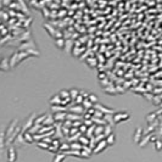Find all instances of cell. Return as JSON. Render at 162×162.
Instances as JSON below:
<instances>
[{
    "label": "cell",
    "mask_w": 162,
    "mask_h": 162,
    "mask_svg": "<svg viewBox=\"0 0 162 162\" xmlns=\"http://www.w3.org/2000/svg\"><path fill=\"white\" fill-rule=\"evenodd\" d=\"M35 118H37V113L33 112V113L28 117V119H27L26 122L23 123V126H22V133H26V132H28V130L32 129V127H33L34 123H35Z\"/></svg>",
    "instance_id": "6da1fadb"
},
{
    "label": "cell",
    "mask_w": 162,
    "mask_h": 162,
    "mask_svg": "<svg viewBox=\"0 0 162 162\" xmlns=\"http://www.w3.org/2000/svg\"><path fill=\"white\" fill-rule=\"evenodd\" d=\"M129 118V113L127 112H116L113 115V122L115 123H119V122H123V121Z\"/></svg>",
    "instance_id": "7a4b0ae2"
},
{
    "label": "cell",
    "mask_w": 162,
    "mask_h": 162,
    "mask_svg": "<svg viewBox=\"0 0 162 162\" xmlns=\"http://www.w3.org/2000/svg\"><path fill=\"white\" fill-rule=\"evenodd\" d=\"M5 144H6V130H5V128H1L0 129V157L3 155Z\"/></svg>",
    "instance_id": "3957f363"
},
{
    "label": "cell",
    "mask_w": 162,
    "mask_h": 162,
    "mask_svg": "<svg viewBox=\"0 0 162 162\" xmlns=\"http://www.w3.org/2000/svg\"><path fill=\"white\" fill-rule=\"evenodd\" d=\"M17 160V151L13 146H10L7 149V162H16Z\"/></svg>",
    "instance_id": "277c9868"
},
{
    "label": "cell",
    "mask_w": 162,
    "mask_h": 162,
    "mask_svg": "<svg viewBox=\"0 0 162 162\" xmlns=\"http://www.w3.org/2000/svg\"><path fill=\"white\" fill-rule=\"evenodd\" d=\"M107 146H109V145H107V143H106V139H104V140L99 141V143H98V146H96V147H94L93 154H100V152H102Z\"/></svg>",
    "instance_id": "5b68a950"
},
{
    "label": "cell",
    "mask_w": 162,
    "mask_h": 162,
    "mask_svg": "<svg viewBox=\"0 0 162 162\" xmlns=\"http://www.w3.org/2000/svg\"><path fill=\"white\" fill-rule=\"evenodd\" d=\"M16 128H17V121H12L11 124L9 126V128L6 129V139H9L12 135L13 132L16 130Z\"/></svg>",
    "instance_id": "8992f818"
},
{
    "label": "cell",
    "mask_w": 162,
    "mask_h": 162,
    "mask_svg": "<svg viewBox=\"0 0 162 162\" xmlns=\"http://www.w3.org/2000/svg\"><path fill=\"white\" fill-rule=\"evenodd\" d=\"M67 110H68L70 112H73L74 115H80V113H82V112L84 111V109H83V106H82V105H74V106H70Z\"/></svg>",
    "instance_id": "52a82bcc"
},
{
    "label": "cell",
    "mask_w": 162,
    "mask_h": 162,
    "mask_svg": "<svg viewBox=\"0 0 162 162\" xmlns=\"http://www.w3.org/2000/svg\"><path fill=\"white\" fill-rule=\"evenodd\" d=\"M22 137H23V139H24V141H26V143H29V144H32V143L34 141L33 134H32L31 132H26V133H22Z\"/></svg>",
    "instance_id": "ba28073f"
},
{
    "label": "cell",
    "mask_w": 162,
    "mask_h": 162,
    "mask_svg": "<svg viewBox=\"0 0 162 162\" xmlns=\"http://www.w3.org/2000/svg\"><path fill=\"white\" fill-rule=\"evenodd\" d=\"M46 116H48L46 113H43L42 116L37 117V118H35V123H34V126H43V123H44V121H45Z\"/></svg>",
    "instance_id": "9c48e42d"
},
{
    "label": "cell",
    "mask_w": 162,
    "mask_h": 162,
    "mask_svg": "<svg viewBox=\"0 0 162 162\" xmlns=\"http://www.w3.org/2000/svg\"><path fill=\"white\" fill-rule=\"evenodd\" d=\"M66 112H60V113H55L54 115V119L57 121V122H61V121H65L66 119Z\"/></svg>",
    "instance_id": "30bf717a"
},
{
    "label": "cell",
    "mask_w": 162,
    "mask_h": 162,
    "mask_svg": "<svg viewBox=\"0 0 162 162\" xmlns=\"http://www.w3.org/2000/svg\"><path fill=\"white\" fill-rule=\"evenodd\" d=\"M115 141H116V135L112 133V134H110L109 137H106V143H107V145L109 146H111V145H113L115 144Z\"/></svg>",
    "instance_id": "8fae6325"
},
{
    "label": "cell",
    "mask_w": 162,
    "mask_h": 162,
    "mask_svg": "<svg viewBox=\"0 0 162 162\" xmlns=\"http://www.w3.org/2000/svg\"><path fill=\"white\" fill-rule=\"evenodd\" d=\"M65 157H66V154H65V152H62V154H56L55 157H54V160H52V162H62V161L65 160Z\"/></svg>",
    "instance_id": "7c38bea8"
},
{
    "label": "cell",
    "mask_w": 162,
    "mask_h": 162,
    "mask_svg": "<svg viewBox=\"0 0 162 162\" xmlns=\"http://www.w3.org/2000/svg\"><path fill=\"white\" fill-rule=\"evenodd\" d=\"M79 94H80V91H79L78 89H71V90H70V95H71V99H72V100H76L77 96H79Z\"/></svg>",
    "instance_id": "4fadbf2b"
},
{
    "label": "cell",
    "mask_w": 162,
    "mask_h": 162,
    "mask_svg": "<svg viewBox=\"0 0 162 162\" xmlns=\"http://www.w3.org/2000/svg\"><path fill=\"white\" fill-rule=\"evenodd\" d=\"M51 110L54 111V112H55V111H57V112H66V111H68V110H67L66 109V107H63V106H52L51 107Z\"/></svg>",
    "instance_id": "5bb4252c"
},
{
    "label": "cell",
    "mask_w": 162,
    "mask_h": 162,
    "mask_svg": "<svg viewBox=\"0 0 162 162\" xmlns=\"http://www.w3.org/2000/svg\"><path fill=\"white\" fill-rule=\"evenodd\" d=\"M82 106H83V109H87V110H89V109H91V107H94V105H93L88 99H84Z\"/></svg>",
    "instance_id": "9a60e30c"
},
{
    "label": "cell",
    "mask_w": 162,
    "mask_h": 162,
    "mask_svg": "<svg viewBox=\"0 0 162 162\" xmlns=\"http://www.w3.org/2000/svg\"><path fill=\"white\" fill-rule=\"evenodd\" d=\"M88 100H89L93 105H96V104H98V101H99V100H98V96H96V95H94V94H89Z\"/></svg>",
    "instance_id": "2e32d148"
},
{
    "label": "cell",
    "mask_w": 162,
    "mask_h": 162,
    "mask_svg": "<svg viewBox=\"0 0 162 162\" xmlns=\"http://www.w3.org/2000/svg\"><path fill=\"white\" fill-rule=\"evenodd\" d=\"M38 146H39V147H42V149H45V150H48L50 145H49L48 143H45V141H38Z\"/></svg>",
    "instance_id": "e0dca14e"
},
{
    "label": "cell",
    "mask_w": 162,
    "mask_h": 162,
    "mask_svg": "<svg viewBox=\"0 0 162 162\" xmlns=\"http://www.w3.org/2000/svg\"><path fill=\"white\" fill-rule=\"evenodd\" d=\"M140 133H141V129L139 128L138 130H137V134H134V141H137V143H139V140H140Z\"/></svg>",
    "instance_id": "ac0fdd59"
},
{
    "label": "cell",
    "mask_w": 162,
    "mask_h": 162,
    "mask_svg": "<svg viewBox=\"0 0 162 162\" xmlns=\"http://www.w3.org/2000/svg\"><path fill=\"white\" fill-rule=\"evenodd\" d=\"M68 150V149H71V146H70V144H61V146H60V150L59 151H63V150Z\"/></svg>",
    "instance_id": "d6986e66"
},
{
    "label": "cell",
    "mask_w": 162,
    "mask_h": 162,
    "mask_svg": "<svg viewBox=\"0 0 162 162\" xmlns=\"http://www.w3.org/2000/svg\"><path fill=\"white\" fill-rule=\"evenodd\" d=\"M56 44L59 45V48H60V49H62V48H63V42H62V39H57Z\"/></svg>",
    "instance_id": "ffe728a7"
},
{
    "label": "cell",
    "mask_w": 162,
    "mask_h": 162,
    "mask_svg": "<svg viewBox=\"0 0 162 162\" xmlns=\"http://www.w3.org/2000/svg\"><path fill=\"white\" fill-rule=\"evenodd\" d=\"M79 141H82V143H85V144L88 145V143H89V139H88V138H87V139H85V138H80V139H79Z\"/></svg>",
    "instance_id": "44dd1931"
}]
</instances>
